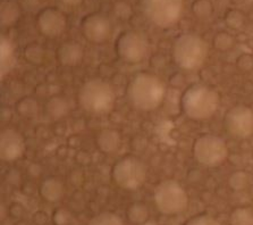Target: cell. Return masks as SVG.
I'll return each mask as SVG.
<instances>
[{"mask_svg": "<svg viewBox=\"0 0 253 225\" xmlns=\"http://www.w3.org/2000/svg\"><path fill=\"white\" fill-rule=\"evenodd\" d=\"M25 151V142L17 131L2 130L0 135V156L2 161L14 162L21 158Z\"/></svg>", "mask_w": 253, "mask_h": 225, "instance_id": "cell-13", "label": "cell"}, {"mask_svg": "<svg viewBox=\"0 0 253 225\" xmlns=\"http://www.w3.org/2000/svg\"><path fill=\"white\" fill-rule=\"evenodd\" d=\"M231 225H253V211L248 207H237L229 215Z\"/></svg>", "mask_w": 253, "mask_h": 225, "instance_id": "cell-19", "label": "cell"}, {"mask_svg": "<svg viewBox=\"0 0 253 225\" xmlns=\"http://www.w3.org/2000/svg\"><path fill=\"white\" fill-rule=\"evenodd\" d=\"M89 225H124L120 216L110 212L101 213L92 219Z\"/></svg>", "mask_w": 253, "mask_h": 225, "instance_id": "cell-26", "label": "cell"}, {"mask_svg": "<svg viewBox=\"0 0 253 225\" xmlns=\"http://www.w3.org/2000/svg\"><path fill=\"white\" fill-rule=\"evenodd\" d=\"M115 50L122 60L128 64H137L148 55L149 44L143 34L136 31H125L117 38Z\"/></svg>", "mask_w": 253, "mask_h": 225, "instance_id": "cell-9", "label": "cell"}, {"mask_svg": "<svg viewBox=\"0 0 253 225\" xmlns=\"http://www.w3.org/2000/svg\"><path fill=\"white\" fill-rule=\"evenodd\" d=\"M248 174L245 172L242 171H237L234 172V173L231 175L229 178L228 183L231 185V188L234 190H242L245 186L248 185Z\"/></svg>", "mask_w": 253, "mask_h": 225, "instance_id": "cell-29", "label": "cell"}, {"mask_svg": "<svg viewBox=\"0 0 253 225\" xmlns=\"http://www.w3.org/2000/svg\"><path fill=\"white\" fill-rule=\"evenodd\" d=\"M59 64L66 67H76L82 63L84 50L82 45L76 41H66L61 44L56 52Z\"/></svg>", "mask_w": 253, "mask_h": 225, "instance_id": "cell-14", "label": "cell"}, {"mask_svg": "<svg viewBox=\"0 0 253 225\" xmlns=\"http://www.w3.org/2000/svg\"><path fill=\"white\" fill-rule=\"evenodd\" d=\"M16 225H29V224H26V223H24V222H20V223H17Z\"/></svg>", "mask_w": 253, "mask_h": 225, "instance_id": "cell-33", "label": "cell"}, {"mask_svg": "<svg viewBox=\"0 0 253 225\" xmlns=\"http://www.w3.org/2000/svg\"><path fill=\"white\" fill-rule=\"evenodd\" d=\"M39 192L41 197L49 203L58 201L64 194V185L56 178H49L41 183Z\"/></svg>", "mask_w": 253, "mask_h": 225, "instance_id": "cell-16", "label": "cell"}, {"mask_svg": "<svg viewBox=\"0 0 253 225\" xmlns=\"http://www.w3.org/2000/svg\"><path fill=\"white\" fill-rule=\"evenodd\" d=\"M185 225H219V224H218V222L213 219V217L206 214H201V215L192 217V219L187 221Z\"/></svg>", "mask_w": 253, "mask_h": 225, "instance_id": "cell-30", "label": "cell"}, {"mask_svg": "<svg viewBox=\"0 0 253 225\" xmlns=\"http://www.w3.org/2000/svg\"><path fill=\"white\" fill-rule=\"evenodd\" d=\"M155 203L163 214L177 215L187 208L189 197L178 182L166 180L159 183L155 189Z\"/></svg>", "mask_w": 253, "mask_h": 225, "instance_id": "cell-5", "label": "cell"}, {"mask_svg": "<svg viewBox=\"0 0 253 225\" xmlns=\"http://www.w3.org/2000/svg\"><path fill=\"white\" fill-rule=\"evenodd\" d=\"M112 178L114 182L125 190L141 188L147 179V167L140 158L127 155L117 161L113 166Z\"/></svg>", "mask_w": 253, "mask_h": 225, "instance_id": "cell-6", "label": "cell"}, {"mask_svg": "<svg viewBox=\"0 0 253 225\" xmlns=\"http://www.w3.org/2000/svg\"><path fill=\"white\" fill-rule=\"evenodd\" d=\"M37 23L38 28L43 36L48 38H58L66 29L67 20L59 9L47 7L38 14Z\"/></svg>", "mask_w": 253, "mask_h": 225, "instance_id": "cell-12", "label": "cell"}, {"mask_svg": "<svg viewBox=\"0 0 253 225\" xmlns=\"http://www.w3.org/2000/svg\"><path fill=\"white\" fill-rule=\"evenodd\" d=\"M220 98L217 91L205 85H193L183 93L181 105L185 115L193 121H205L217 112Z\"/></svg>", "mask_w": 253, "mask_h": 225, "instance_id": "cell-2", "label": "cell"}, {"mask_svg": "<svg viewBox=\"0 0 253 225\" xmlns=\"http://www.w3.org/2000/svg\"><path fill=\"white\" fill-rule=\"evenodd\" d=\"M225 128L229 135L247 139L253 135V110L245 105H236L226 113Z\"/></svg>", "mask_w": 253, "mask_h": 225, "instance_id": "cell-10", "label": "cell"}, {"mask_svg": "<svg viewBox=\"0 0 253 225\" xmlns=\"http://www.w3.org/2000/svg\"><path fill=\"white\" fill-rule=\"evenodd\" d=\"M236 66L243 72H249L253 68V56L250 54L241 55L236 60Z\"/></svg>", "mask_w": 253, "mask_h": 225, "instance_id": "cell-31", "label": "cell"}, {"mask_svg": "<svg viewBox=\"0 0 253 225\" xmlns=\"http://www.w3.org/2000/svg\"><path fill=\"white\" fill-rule=\"evenodd\" d=\"M61 1L67 6H78L83 1V0H61Z\"/></svg>", "mask_w": 253, "mask_h": 225, "instance_id": "cell-32", "label": "cell"}, {"mask_svg": "<svg viewBox=\"0 0 253 225\" xmlns=\"http://www.w3.org/2000/svg\"><path fill=\"white\" fill-rule=\"evenodd\" d=\"M183 10V0H143L145 16L159 28L167 29L178 22Z\"/></svg>", "mask_w": 253, "mask_h": 225, "instance_id": "cell-8", "label": "cell"}, {"mask_svg": "<svg viewBox=\"0 0 253 225\" xmlns=\"http://www.w3.org/2000/svg\"><path fill=\"white\" fill-rule=\"evenodd\" d=\"M225 23L229 29L239 30L242 28L245 23V16L242 11L239 9H229L225 14Z\"/></svg>", "mask_w": 253, "mask_h": 225, "instance_id": "cell-25", "label": "cell"}, {"mask_svg": "<svg viewBox=\"0 0 253 225\" xmlns=\"http://www.w3.org/2000/svg\"><path fill=\"white\" fill-rule=\"evenodd\" d=\"M82 34L91 44H103L112 33V24L105 15L92 13L86 15L81 22Z\"/></svg>", "mask_w": 253, "mask_h": 225, "instance_id": "cell-11", "label": "cell"}, {"mask_svg": "<svg viewBox=\"0 0 253 225\" xmlns=\"http://www.w3.org/2000/svg\"><path fill=\"white\" fill-rule=\"evenodd\" d=\"M121 135L116 130L106 129L101 130L95 136L97 148L103 154H114L121 147Z\"/></svg>", "mask_w": 253, "mask_h": 225, "instance_id": "cell-15", "label": "cell"}, {"mask_svg": "<svg viewBox=\"0 0 253 225\" xmlns=\"http://www.w3.org/2000/svg\"><path fill=\"white\" fill-rule=\"evenodd\" d=\"M24 58L32 65H41L44 60V49L39 44H29L24 48Z\"/></svg>", "mask_w": 253, "mask_h": 225, "instance_id": "cell-20", "label": "cell"}, {"mask_svg": "<svg viewBox=\"0 0 253 225\" xmlns=\"http://www.w3.org/2000/svg\"><path fill=\"white\" fill-rule=\"evenodd\" d=\"M79 104L85 112L103 115L113 109L116 94L108 82L93 79L84 83L79 91Z\"/></svg>", "mask_w": 253, "mask_h": 225, "instance_id": "cell-3", "label": "cell"}, {"mask_svg": "<svg viewBox=\"0 0 253 225\" xmlns=\"http://www.w3.org/2000/svg\"><path fill=\"white\" fill-rule=\"evenodd\" d=\"M0 48H1V50H0L1 52V76L3 78L14 67L16 58H15L13 45L8 39L3 37L1 38Z\"/></svg>", "mask_w": 253, "mask_h": 225, "instance_id": "cell-17", "label": "cell"}, {"mask_svg": "<svg viewBox=\"0 0 253 225\" xmlns=\"http://www.w3.org/2000/svg\"><path fill=\"white\" fill-rule=\"evenodd\" d=\"M47 113L55 120H60L70 112V104L64 97L53 96L47 102Z\"/></svg>", "mask_w": 253, "mask_h": 225, "instance_id": "cell-18", "label": "cell"}, {"mask_svg": "<svg viewBox=\"0 0 253 225\" xmlns=\"http://www.w3.org/2000/svg\"><path fill=\"white\" fill-rule=\"evenodd\" d=\"M172 56L179 67L193 71L201 67L208 57V45L199 36L185 33L175 40Z\"/></svg>", "mask_w": 253, "mask_h": 225, "instance_id": "cell-4", "label": "cell"}, {"mask_svg": "<svg viewBox=\"0 0 253 225\" xmlns=\"http://www.w3.org/2000/svg\"><path fill=\"white\" fill-rule=\"evenodd\" d=\"M212 45L213 48L217 49L218 51H228L231 50L234 47V45H235V39H234L232 34L221 31L218 32L216 36L213 37Z\"/></svg>", "mask_w": 253, "mask_h": 225, "instance_id": "cell-24", "label": "cell"}, {"mask_svg": "<svg viewBox=\"0 0 253 225\" xmlns=\"http://www.w3.org/2000/svg\"><path fill=\"white\" fill-rule=\"evenodd\" d=\"M114 14L122 21H128L133 16V7L126 0H117L113 7Z\"/></svg>", "mask_w": 253, "mask_h": 225, "instance_id": "cell-28", "label": "cell"}, {"mask_svg": "<svg viewBox=\"0 0 253 225\" xmlns=\"http://www.w3.org/2000/svg\"><path fill=\"white\" fill-rule=\"evenodd\" d=\"M127 219L133 224H143L149 219V211L143 204L135 203L127 209Z\"/></svg>", "mask_w": 253, "mask_h": 225, "instance_id": "cell-21", "label": "cell"}, {"mask_svg": "<svg viewBox=\"0 0 253 225\" xmlns=\"http://www.w3.org/2000/svg\"><path fill=\"white\" fill-rule=\"evenodd\" d=\"M38 110H39V106H38V101L34 98H22L16 104V112L18 115H21L23 117L36 116Z\"/></svg>", "mask_w": 253, "mask_h": 225, "instance_id": "cell-22", "label": "cell"}, {"mask_svg": "<svg viewBox=\"0 0 253 225\" xmlns=\"http://www.w3.org/2000/svg\"><path fill=\"white\" fill-rule=\"evenodd\" d=\"M20 17V9L14 2H3L1 5V25L10 26Z\"/></svg>", "mask_w": 253, "mask_h": 225, "instance_id": "cell-23", "label": "cell"}, {"mask_svg": "<svg viewBox=\"0 0 253 225\" xmlns=\"http://www.w3.org/2000/svg\"><path fill=\"white\" fill-rule=\"evenodd\" d=\"M193 156L201 165L213 167L220 165L228 156V148L225 141L213 135H202L193 143Z\"/></svg>", "mask_w": 253, "mask_h": 225, "instance_id": "cell-7", "label": "cell"}, {"mask_svg": "<svg viewBox=\"0 0 253 225\" xmlns=\"http://www.w3.org/2000/svg\"><path fill=\"white\" fill-rule=\"evenodd\" d=\"M166 94L165 83L158 76L150 73H137L127 88V96L134 108L141 112H151L158 108Z\"/></svg>", "mask_w": 253, "mask_h": 225, "instance_id": "cell-1", "label": "cell"}, {"mask_svg": "<svg viewBox=\"0 0 253 225\" xmlns=\"http://www.w3.org/2000/svg\"><path fill=\"white\" fill-rule=\"evenodd\" d=\"M192 11L195 16L199 18H207L211 16L213 7L209 0H194L192 3Z\"/></svg>", "mask_w": 253, "mask_h": 225, "instance_id": "cell-27", "label": "cell"}]
</instances>
